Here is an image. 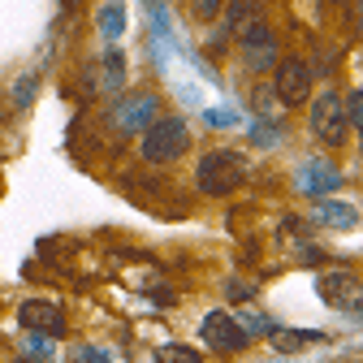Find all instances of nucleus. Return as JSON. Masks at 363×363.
<instances>
[{
  "instance_id": "obj_24",
  "label": "nucleus",
  "mask_w": 363,
  "mask_h": 363,
  "mask_svg": "<svg viewBox=\"0 0 363 363\" xmlns=\"http://www.w3.org/2000/svg\"><path fill=\"white\" fill-rule=\"evenodd\" d=\"M255 290L251 286H242V281H230V286H225V298H230V303H247Z\"/></svg>"
},
{
  "instance_id": "obj_8",
  "label": "nucleus",
  "mask_w": 363,
  "mask_h": 363,
  "mask_svg": "<svg viewBox=\"0 0 363 363\" xmlns=\"http://www.w3.org/2000/svg\"><path fill=\"white\" fill-rule=\"evenodd\" d=\"M342 186V169L329 156H307L294 164V191L307 199H329Z\"/></svg>"
},
{
  "instance_id": "obj_20",
  "label": "nucleus",
  "mask_w": 363,
  "mask_h": 363,
  "mask_svg": "<svg viewBox=\"0 0 363 363\" xmlns=\"http://www.w3.org/2000/svg\"><path fill=\"white\" fill-rule=\"evenodd\" d=\"M342 100H346V121H350V130L363 134V86L350 91V96H342Z\"/></svg>"
},
{
  "instance_id": "obj_13",
  "label": "nucleus",
  "mask_w": 363,
  "mask_h": 363,
  "mask_svg": "<svg viewBox=\"0 0 363 363\" xmlns=\"http://www.w3.org/2000/svg\"><path fill=\"white\" fill-rule=\"evenodd\" d=\"M268 342H272V350H298V346L325 342V333H315V329H277V325H272L268 329Z\"/></svg>"
},
{
  "instance_id": "obj_19",
  "label": "nucleus",
  "mask_w": 363,
  "mask_h": 363,
  "mask_svg": "<svg viewBox=\"0 0 363 363\" xmlns=\"http://www.w3.org/2000/svg\"><path fill=\"white\" fill-rule=\"evenodd\" d=\"M52 350H48V337H35V333H26V342H22V359L26 363H43Z\"/></svg>"
},
{
  "instance_id": "obj_4",
  "label": "nucleus",
  "mask_w": 363,
  "mask_h": 363,
  "mask_svg": "<svg viewBox=\"0 0 363 363\" xmlns=\"http://www.w3.org/2000/svg\"><path fill=\"white\" fill-rule=\"evenodd\" d=\"M311 82H315V69L298 52H290V57H281L272 65V96H277V104H290V108L307 104L311 100Z\"/></svg>"
},
{
  "instance_id": "obj_9",
  "label": "nucleus",
  "mask_w": 363,
  "mask_h": 363,
  "mask_svg": "<svg viewBox=\"0 0 363 363\" xmlns=\"http://www.w3.org/2000/svg\"><path fill=\"white\" fill-rule=\"evenodd\" d=\"M18 325L26 333H35V337L52 342V337L65 333V311H61V303H48V298H26L18 307Z\"/></svg>"
},
{
  "instance_id": "obj_21",
  "label": "nucleus",
  "mask_w": 363,
  "mask_h": 363,
  "mask_svg": "<svg viewBox=\"0 0 363 363\" xmlns=\"http://www.w3.org/2000/svg\"><path fill=\"white\" fill-rule=\"evenodd\" d=\"M203 121H208V125H216V130H225V125L234 130V125H238L242 117H238L234 108H208V113H203Z\"/></svg>"
},
{
  "instance_id": "obj_5",
  "label": "nucleus",
  "mask_w": 363,
  "mask_h": 363,
  "mask_svg": "<svg viewBox=\"0 0 363 363\" xmlns=\"http://www.w3.org/2000/svg\"><path fill=\"white\" fill-rule=\"evenodd\" d=\"M156 117H160V96L156 91H130V96L113 100V108H108V121H113L117 134H143Z\"/></svg>"
},
{
  "instance_id": "obj_18",
  "label": "nucleus",
  "mask_w": 363,
  "mask_h": 363,
  "mask_svg": "<svg viewBox=\"0 0 363 363\" xmlns=\"http://www.w3.org/2000/svg\"><path fill=\"white\" fill-rule=\"evenodd\" d=\"M104 69H108V86H121L125 82V52L121 48H108L104 52Z\"/></svg>"
},
{
  "instance_id": "obj_27",
  "label": "nucleus",
  "mask_w": 363,
  "mask_h": 363,
  "mask_svg": "<svg viewBox=\"0 0 363 363\" xmlns=\"http://www.w3.org/2000/svg\"><path fill=\"white\" fill-rule=\"evenodd\" d=\"M272 363H286V359H272Z\"/></svg>"
},
{
  "instance_id": "obj_3",
  "label": "nucleus",
  "mask_w": 363,
  "mask_h": 363,
  "mask_svg": "<svg viewBox=\"0 0 363 363\" xmlns=\"http://www.w3.org/2000/svg\"><path fill=\"white\" fill-rule=\"evenodd\" d=\"M307 125H311V134H315V139H320L325 147H342V143H346V134H350V121H346V100L337 96L333 86H325L320 96H311Z\"/></svg>"
},
{
  "instance_id": "obj_12",
  "label": "nucleus",
  "mask_w": 363,
  "mask_h": 363,
  "mask_svg": "<svg viewBox=\"0 0 363 363\" xmlns=\"http://www.w3.org/2000/svg\"><path fill=\"white\" fill-rule=\"evenodd\" d=\"M220 22H225V30H230V35L238 39L242 30H251L255 22H264V13H259V5H251V0H238V5L220 9Z\"/></svg>"
},
{
  "instance_id": "obj_17",
  "label": "nucleus",
  "mask_w": 363,
  "mask_h": 363,
  "mask_svg": "<svg viewBox=\"0 0 363 363\" xmlns=\"http://www.w3.org/2000/svg\"><path fill=\"white\" fill-rule=\"evenodd\" d=\"M251 139H255L259 147H277V139H281V125H277V121H264V117H259V121L251 125Z\"/></svg>"
},
{
  "instance_id": "obj_26",
  "label": "nucleus",
  "mask_w": 363,
  "mask_h": 363,
  "mask_svg": "<svg viewBox=\"0 0 363 363\" xmlns=\"http://www.w3.org/2000/svg\"><path fill=\"white\" fill-rule=\"evenodd\" d=\"M354 22H359V35H363V5H354Z\"/></svg>"
},
{
  "instance_id": "obj_2",
  "label": "nucleus",
  "mask_w": 363,
  "mask_h": 363,
  "mask_svg": "<svg viewBox=\"0 0 363 363\" xmlns=\"http://www.w3.org/2000/svg\"><path fill=\"white\" fill-rule=\"evenodd\" d=\"M242 177H247V160L230 147H220V152H208L195 169V182H199V191L220 199V195H230L242 186Z\"/></svg>"
},
{
  "instance_id": "obj_7",
  "label": "nucleus",
  "mask_w": 363,
  "mask_h": 363,
  "mask_svg": "<svg viewBox=\"0 0 363 363\" xmlns=\"http://www.w3.org/2000/svg\"><path fill=\"white\" fill-rule=\"evenodd\" d=\"M315 290H320V298L342 311V315H363V281L354 277V272L346 268H333V272H320L315 277Z\"/></svg>"
},
{
  "instance_id": "obj_15",
  "label": "nucleus",
  "mask_w": 363,
  "mask_h": 363,
  "mask_svg": "<svg viewBox=\"0 0 363 363\" xmlns=\"http://www.w3.org/2000/svg\"><path fill=\"white\" fill-rule=\"evenodd\" d=\"M156 363H203V350H195L186 342H164L156 350Z\"/></svg>"
},
{
  "instance_id": "obj_25",
  "label": "nucleus",
  "mask_w": 363,
  "mask_h": 363,
  "mask_svg": "<svg viewBox=\"0 0 363 363\" xmlns=\"http://www.w3.org/2000/svg\"><path fill=\"white\" fill-rule=\"evenodd\" d=\"M220 13V0H199L195 5V18H216Z\"/></svg>"
},
{
  "instance_id": "obj_1",
  "label": "nucleus",
  "mask_w": 363,
  "mask_h": 363,
  "mask_svg": "<svg viewBox=\"0 0 363 363\" xmlns=\"http://www.w3.org/2000/svg\"><path fill=\"white\" fill-rule=\"evenodd\" d=\"M191 147V125L173 117V113H160L143 134H139V156L147 164H173L177 156H186Z\"/></svg>"
},
{
  "instance_id": "obj_22",
  "label": "nucleus",
  "mask_w": 363,
  "mask_h": 363,
  "mask_svg": "<svg viewBox=\"0 0 363 363\" xmlns=\"http://www.w3.org/2000/svg\"><path fill=\"white\" fill-rule=\"evenodd\" d=\"M13 100L26 108L30 100H35V74H26V78H18V86H13Z\"/></svg>"
},
{
  "instance_id": "obj_10",
  "label": "nucleus",
  "mask_w": 363,
  "mask_h": 363,
  "mask_svg": "<svg viewBox=\"0 0 363 363\" xmlns=\"http://www.w3.org/2000/svg\"><path fill=\"white\" fill-rule=\"evenodd\" d=\"M238 48H242V57H247V65L255 69V74H264V69H272L281 57H277V35H272L264 22H255L251 30H242L238 35Z\"/></svg>"
},
{
  "instance_id": "obj_11",
  "label": "nucleus",
  "mask_w": 363,
  "mask_h": 363,
  "mask_svg": "<svg viewBox=\"0 0 363 363\" xmlns=\"http://www.w3.org/2000/svg\"><path fill=\"white\" fill-rule=\"evenodd\" d=\"M311 220L325 225V230H333V234H346V230H354V225H359V208L346 203V199H315Z\"/></svg>"
},
{
  "instance_id": "obj_14",
  "label": "nucleus",
  "mask_w": 363,
  "mask_h": 363,
  "mask_svg": "<svg viewBox=\"0 0 363 363\" xmlns=\"http://www.w3.org/2000/svg\"><path fill=\"white\" fill-rule=\"evenodd\" d=\"M96 26H100V35L108 39V48H113V39L125 35V5H104V9L96 13Z\"/></svg>"
},
{
  "instance_id": "obj_6",
  "label": "nucleus",
  "mask_w": 363,
  "mask_h": 363,
  "mask_svg": "<svg viewBox=\"0 0 363 363\" xmlns=\"http://www.w3.org/2000/svg\"><path fill=\"white\" fill-rule=\"evenodd\" d=\"M199 342H203L208 350H220V354H238V350H247V346H251L247 329L238 325V315H234V311H225V307H216V311H208V315H203V325H199Z\"/></svg>"
},
{
  "instance_id": "obj_16",
  "label": "nucleus",
  "mask_w": 363,
  "mask_h": 363,
  "mask_svg": "<svg viewBox=\"0 0 363 363\" xmlns=\"http://www.w3.org/2000/svg\"><path fill=\"white\" fill-rule=\"evenodd\" d=\"M251 108H255L264 121H268L272 113H277V96H272V86H259V82L251 86Z\"/></svg>"
},
{
  "instance_id": "obj_23",
  "label": "nucleus",
  "mask_w": 363,
  "mask_h": 363,
  "mask_svg": "<svg viewBox=\"0 0 363 363\" xmlns=\"http://www.w3.org/2000/svg\"><path fill=\"white\" fill-rule=\"evenodd\" d=\"M74 363H113V359H108L100 346H82V350L74 354Z\"/></svg>"
}]
</instances>
